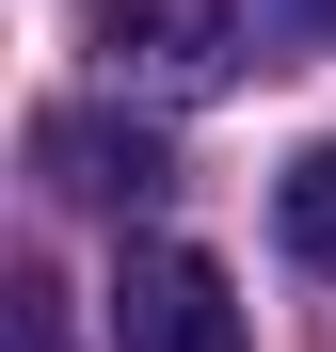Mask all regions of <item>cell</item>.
<instances>
[{"mask_svg": "<svg viewBox=\"0 0 336 352\" xmlns=\"http://www.w3.org/2000/svg\"><path fill=\"white\" fill-rule=\"evenodd\" d=\"M80 48H96L128 96H160V112H192V96H224V80L256 65L240 0H96V16H80Z\"/></svg>", "mask_w": 336, "mask_h": 352, "instance_id": "1", "label": "cell"}, {"mask_svg": "<svg viewBox=\"0 0 336 352\" xmlns=\"http://www.w3.org/2000/svg\"><path fill=\"white\" fill-rule=\"evenodd\" d=\"M112 352H256V320H240V288H224V256L128 241L112 256Z\"/></svg>", "mask_w": 336, "mask_h": 352, "instance_id": "2", "label": "cell"}, {"mask_svg": "<svg viewBox=\"0 0 336 352\" xmlns=\"http://www.w3.org/2000/svg\"><path fill=\"white\" fill-rule=\"evenodd\" d=\"M32 176H48V192H65V208H160V192H177V144H160L144 129V112H32Z\"/></svg>", "mask_w": 336, "mask_h": 352, "instance_id": "3", "label": "cell"}, {"mask_svg": "<svg viewBox=\"0 0 336 352\" xmlns=\"http://www.w3.org/2000/svg\"><path fill=\"white\" fill-rule=\"evenodd\" d=\"M272 241H289L304 272H336V129H320L289 176H272Z\"/></svg>", "mask_w": 336, "mask_h": 352, "instance_id": "4", "label": "cell"}, {"mask_svg": "<svg viewBox=\"0 0 336 352\" xmlns=\"http://www.w3.org/2000/svg\"><path fill=\"white\" fill-rule=\"evenodd\" d=\"M0 336H16V352H65V288L16 272V288H0Z\"/></svg>", "mask_w": 336, "mask_h": 352, "instance_id": "5", "label": "cell"}]
</instances>
